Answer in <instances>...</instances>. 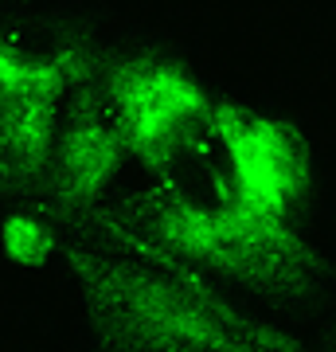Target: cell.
Segmentation results:
<instances>
[{
	"label": "cell",
	"mask_w": 336,
	"mask_h": 352,
	"mask_svg": "<svg viewBox=\"0 0 336 352\" xmlns=\"http://www.w3.org/2000/svg\"><path fill=\"white\" fill-rule=\"evenodd\" d=\"M227 173V200L238 212L293 223L309 196L313 164L301 133L282 118L243 106H215L208 118Z\"/></svg>",
	"instance_id": "obj_2"
},
{
	"label": "cell",
	"mask_w": 336,
	"mask_h": 352,
	"mask_svg": "<svg viewBox=\"0 0 336 352\" xmlns=\"http://www.w3.org/2000/svg\"><path fill=\"white\" fill-rule=\"evenodd\" d=\"M82 294L106 337L129 352H298L274 317L164 258L106 247L82 266Z\"/></svg>",
	"instance_id": "obj_1"
},
{
	"label": "cell",
	"mask_w": 336,
	"mask_h": 352,
	"mask_svg": "<svg viewBox=\"0 0 336 352\" xmlns=\"http://www.w3.org/2000/svg\"><path fill=\"white\" fill-rule=\"evenodd\" d=\"M63 247V223L47 204H8L0 212V254L12 266H47Z\"/></svg>",
	"instance_id": "obj_5"
},
{
	"label": "cell",
	"mask_w": 336,
	"mask_h": 352,
	"mask_svg": "<svg viewBox=\"0 0 336 352\" xmlns=\"http://www.w3.org/2000/svg\"><path fill=\"white\" fill-rule=\"evenodd\" d=\"M125 161V145L117 138L113 122L102 110H78L67 118L51 164L43 180H47V208L55 215H87L98 212L117 188Z\"/></svg>",
	"instance_id": "obj_4"
},
{
	"label": "cell",
	"mask_w": 336,
	"mask_h": 352,
	"mask_svg": "<svg viewBox=\"0 0 336 352\" xmlns=\"http://www.w3.org/2000/svg\"><path fill=\"white\" fill-rule=\"evenodd\" d=\"M106 118L125 149L141 161H172L199 126H208L212 102L199 75L168 55H122L106 75Z\"/></svg>",
	"instance_id": "obj_3"
}]
</instances>
